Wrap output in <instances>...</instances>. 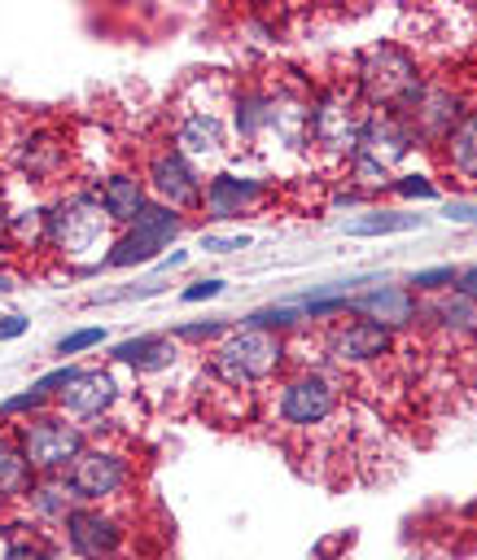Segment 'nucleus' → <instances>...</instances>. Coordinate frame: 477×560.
I'll return each mask as SVG.
<instances>
[{
	"label": "nucleus",
	"instance_id": "obj_1",
	"mask_svg": "<svg viewBox=\"0 0 477 560\" xmlns=\"http://www.w3.org/2000/svg\"><path fill=\"white\" fill-rule=\"evenodd\" d=\"M424 83L429 79L420 74V61L394 39L368 44L354 57V74H350V88L359 92V101L372 114H398V118H407L416 109Z\"/></svg>",
	"mask_w": 477,
	"mask_h": 560
},
{
	"label": "nucleus",
	"instance_id": "obj_2",
	"mask_svg": "<svg viewBox=\"0 0 477 560\" xmlns=\"http://www.w3.org/2000/svg\"><path fill=\"white\" fill-rule=\"evenodd\" d=\"M368 105L350 83H324L306 96V149L333 166H350L359 153L363 127H368Z\"/></svg>",
	"mask_w": 477,
	"mask_h": 560
},
{
	"label": "nucleus",
	"instance_id": "obj_3",
	"mask_svg": "<svg viewBox=\"0 0 477 560\" xmlns=\"http://www.w3.org/2000/svg\"><path fill=\"white\" fill-rule=\"evenodd\" d=\"M284 359H289V341L280 332H267V328H249L241 324L236 332H228L223 341H214L206 350V376L214 385H228V389H254L271 376L284 372Z\"/></svg>",
	"mask_w": 477,
	"mask_h": 560
},
{
	"label": "nucleus",
	"instance_id": "obj_4",
	"mask_svg": "<svg viewBox=\"0 0 477 560\" xmlns=\"http://www.w3.org/2000/svg\"><path fill=\"white\" fill-rule=\"evenodd\" d=\"M109 219L96 201V192L79 188V192H61L48 206V249H57L61 258H88L109 249Z\"/></svg>",
	"mask_w": 477,
	"mask_h": 560
},
{
	"label": "nucleus",
	"instance_id": "obj_5",
	"mask_svg": "<svg viewBox=\"0 0 477 560\" xmlns=\"http://www.w3.org/2000/svg\"><path fill=\"white\" fill-rule=\"evenodd\" d=\"M13 438L26 455V464L35 468V477H61L74 455L88 446V429L66 420L61 411H39L13 424Z\"/></svg>",
	"mask_w": 477,
	"mask_h": 560
},
{
	"label": "nucleus",
	"instance_id": "obj_6",
	"mask_svg": "<svg viewBox=\"0 0 477 560\" xmlns=\"http://www.w3.org/2000/svg\"><path fill=\"white\" fill-rule=\"evenodd\" d=\"M341 407V385L319 368H298L276 381V420L284 429H319Z\"/></svg>",
	"mask_w": 477,
	"mask_h": 560
},
{
	"label": "nucleus",
	"instance_id": "obj_7",
	"mask_svg": "<svg viewBox=\"0 0 477 560\" xmlns=\"http://www.w3.org/2000/svg\"><path fill=\"white\" fill-rule=\"evenodd\" d=\"M61 477L74 490L79 503H105L109 508L131 486V455L109 446V442H88Z\"/></svg>",
	"mask_w": 477,
	"mask_h": 560
},
{
	"label": "nucleus",
	"instance_id": "obj_8",
	"mask_svg": "<svg viewBox=\"0 0 477 560\" xmlns=\"http://www.w3.org/2000/svg\"><path fill=\"white\" fill-rule=\"evenodd\" d=\"M61 534L74 560H118L127 542V525L105 503H74L61 521Z\"/></svg>",
	"mask_w": 477,
	"mask_h": 560
},
{
	"label": "nucleus",
	"instance_id": "obj_9",
	"mask_svg": "<svg viewBox=\"0 0 477 560\" xmlns=\"http://www.w3.org/2000/svg\"><path fill=\"white\" fill-rule=\"evenodd\" d=\"M140 175H144V188H149L153 201H162V206H171V210H179V214H184V210H201L206 179H201V171H197L179 149H171V144L153 149Z\"/></svg>",
	"mask_w": 477,
	"mask_h": 560
},
{
	"label": "nucleus",
	"instance_id": "obj_10",
	"mask_svg": "<svg viewBox=\"0 0 477 560\" xmlns=\"http://www.w3.org/2000/svg\"><path fill=\"white\" fill-rule=\"evenodd\" d=\"M171 149H179L197 171L206 166H219L228 158V118L214 109V105H193V109H179L175 127H171Z\"/></svg>",
	"mask_w": 477,
	"mask_h": 560
},
{
	"label": "nucleus",
	"instance_id": "obj_11",
	"mask_svg": "<svg viewBox=\"0 0 477 560\" xmlns=\"http://www.w3.org/2000/svg\"><path fill=\"white\" fill-rule=\"evenodd\" d=\"M57 402V411L66 416V420H74V424H92V420H101V416H109L114 411V402H118V381L105 372V368H79L74 376H70V385L53 398Z\"/></svg>",
	"mask_w": 477,
	"mask_h": 560
},
{
	"label": "nucleus",
	"instance_id": "obj_12",
	"mask_svg": "<svg viewBox=\"0 0 477 560\" xmlns=\"http://www.w3.org/2000/svg\"><path fill=\"white\" fill-rule=\"evenodd\" d=\"M464 114H468L464 96H459L451 83L429 79V83H424V92H420V101H416V109L407 114V122H411V131H416V144L438 149V144L451 136V127H455Z\"/></svg>",
	"mask_w": 477,
	"mask_h": 560
},
{
	"label": "nucleus",
	"instance_id": "obj_13",
	"mask_svg": "<svg viewBox=\"0 0 477 560\" xmlns=\"http://www.w3.org/2000/svg\"><path fill=\"white\" fill-rule=\"evenodd\" d=\"M324 341H328L333 363L341 368H363V363H381L385 354H394V332L372 319H350V324L341 319L328 328Z\"/></svg>",
	"mask_w": 477,
	"mask_h": 560
},
{
	"label": "nucleus",
	"instance_id": "obj_14",
	"mask_svg": "<svg viewBox=\"0 0 477 560\" xmlns=\"http://www.w3.org/2000/svg\"><path fill=\"white\" fill-rule=\"evenodd\" d=\"M346 315L354 319H372L381 328H407L420 319V298L407 289V284H376L359 298H346Z\"/></svg>",
	"mask_w": 477,
	"mask_h": 560
},
{
	"label": "nucleus",
	"instance_id": "obj_15",
	"mask_svg": "<svg viewBox=\"0 0 477 560\" xmlns=\"http://www.w3.org/2000/svg\"><path fill=\"white\" fill-rule=\"evenodd\" d=\"M267 197V184L263 179H245V175H232V171H214L206 179V192H201V214L206 219H241L249 210H258Z\"/></svg>",
	"mask_w": 477,
	"mask_h": 560
},
{
	"label": "nucleus",
	"instance_id": "obj_16",
	"mask_svg": "<svg viewBox=\"0 0 477 560\" xmlns=\"http://www.w3.org/2000/svg\"><path fill=\"white\" fill-rule=\"evenodd\" d=\"M411 149H416V131H411L407 118H398V114H368V127H363V140H359L363 158H372L376 166L394 171Z\"/></svg>",
	"mask_w": 477,
	"mask_h": 560
},
{
	"label": "nucleus",
	"instance_id": "obj_17",
	"mask_svg": "<svg viewBox=\"0 0 477 560\" xmlns=\"http://www.w3.org/2000/svg\"><path fill=\"white\" fill-rule=\"evenodd\" d=\"M96 201H101V210H105V219H109L114 228H131V223L144 214V206H149L153 197H149L140 171H109V175L96 184Z\"/></svg>",
	"mask_w": 477,
	"mask_h": 560
},
{
	"label": "nucleus",
	"instance_id": "obj_18",
	"mask_svg": "<svg viewBox=\"0 0 477 560\" xmlns=\"http://www.w3.org/2000/svg\"><path fill=\"white\" fill-rule=\"evenodd\" d=\"M438 166L446 171V179H455L464 188H477V105L438 144Z\"/></svg>",
	"mask_w": 477,
	"mask_h": 560
},
{
	"label": "nucleus",
	"instance_id": "obj_19",
	"mask_svg": "<svg viewBox=\"0 0 477 560\" xmlns=\"http://www.w3.org/2000/svg\"><path fill=\"white\" fill-rule=\"evenodd\" d=\"M70 162V144H61L57 136L48 131H31L22 136L18 153H13V166L26 175V179H39V184H53Z\"/></svg>",
	"mask_w": 477,
	"mask_h": 560
},
{
	"label": "nucleus",
	"instance_id": "obj_20",
	"mask_svg": "<svg viewBox=\"0 0 477 560\" xmlns=\"http://www.w3.org/2000/svg\"><path fill=\"white\" fill-rule=\"evenodd\" d=\"M109 354H114V363H127L136 372H162V368H175L179 341L175 337H162V332H140V337L118 341Z\"/></svg>",
	"mask_w": 477,
	"mask_h": 560
},
{
	"label": "nucleus",
	"instance_id": "obj_21",
	"mask_svg": "<svg viewBox=\"0 0 477 560\" xmlns=\"http://www.w3.org/2000/svg\"><path fill=\"white\" fill-rule=\"evenodd\" d=\"M35 486V468L26 464L13 429H0V494L4 499H26Z\"/></svg>",
	"mask_w": 477,
	"mask_h": 560
},
{
	"label": "nucleus",
	"instance_id": "obj_22",
	"mask_svg": "<svg viewBox=\"0 0 477 560\" xmlns=\"http://www.w3.org/2000/svg\"><path fill=\"white\" fill-rule=\"evenodd\" d=\"M179 228H184L179 210H171V206H162V201H149V206H144V214H140L131 228H123V232H136V236H140V241H149L153 249H166V245L179 236Z\"/></svg>",
	"mask_w": 477,
	"mask_h": 560
},
{
	"label": "nucleus",
	"instance_id": "obj_23",
	"mask_svg": "<svg viewBox=\"0 0 477 560\" xmlns=\"http://www.w3.org/2000/svg\"><path fill=\"white\" fill-rule=\"evenodd\" d=\"M429 315H433L438 328L451 332V337H477V302L464 298V293H455V289H451L442 302H433Z\"/></svg>",
	"mask_w": 477,
	"mask_h": 560
},
{
	"label": "nucleus",
	"instance_id": "obj_24",
	"mask_svg": "<svg viewBox=\"0 0 477 560\" xmlns=\"http://www.w3.org/2000/svg\"><path fill=\"white\" fill-rule=\"evenodd\" d=\"M26 499H31V508H35L39 516H48V521H57V525H61L66 512L79 503L74 490L66 486V477H35V486H31Z\"/></svg>",
	"mask_w": 477,
	"mask_h": 560
},
{
	"label": "nucleus",
	"instance_id": "obj_25",
	"mask_svg": "<svg viewBox=\"0 0 477 560\" xmlns=\"http://www.w3.org/2000/svg\"><path fill=\"white\" fill-rule=\"evenodd\" d=\"M420 214H403V210H368L359 219L346 223V236H394V232H411L420 228Z\"/></svg>",
	"mask_w": 477,
	"mask_h": 560
},
{
	"label": "nucleus",
	"instance_id": "obj_26",
	"mask_svg": "<svg viewBox=\"0 0 477 560\" xmlns=\"http://www.w3.org/2000/svg\"><path fill=\"white\" fill-rule=\"evenodd\" d=\"M4 232H9V241H18L22 249H39V245H48V210H18V214H9L4 219Z\"/></svg>",
	"mask_w": 477,
	"mask_h": 560
},
{
	"label": "nucleus",
	"instance_id": "obj_27",
	"mask_svg": "<svg viewBox=\"0 0 477 560\" xmlns=\"http://www.w3.org/2000/svg\"><path fill=\"white\" fill-rule=\"evenodd\" d=\"M153 258H158V249L149 241H140L136 232H123V236H114V245L105 254V267H140V262H153Z\"/></svg>",
	"mask_w": 477,
	"mask_h": 560
},
{
	"label": "nucleus",
	"instance_id": "obj_28",
	"mask_svg": "<svg viewBox=\"0 0 477 560\" xmlns=\"http://www.w3.org/2000/svg\"><path fill=\"white\" fill-rule=\"evenodd\" d=\"M455 271L459 267H451V262H442V267H420V271H411V280H407V289L420 298V293H451L455 289Z\"/></svg>",
	"mask_w": 477,
	"mask_h": 560
},
{
	"label": "nucleus",
	"instance_id": "obj_29",
	"mask_svg": "<svg viewBox=\"0 0 477 560\" xmlns=\"http://www.w3.org/2000/svg\"><path fill=\"white\" fill-rule=\"evenodd\" d=\"M302 319H306L302 306H263V311L245 315L249 328H267V332H284V328H293V324H302Z\"/></svg>",
	"mask_w": 477,
	"mask_h": 560
},
{
	"label": "nucleus",
	"instance_id": "obj_30",
	"mask_svg": "<svg viewBox=\"0 0 477 560\" xmlns=\"http://www.w3.org/2000/svg\"><path fill=\"white\" fill-rule=\"evenodd\" d=\"M48 402H53V398H48L44 389H35V385H31L26 394H13V398H4L0 416H4V420H9V416H39Z\"/></svg>",
	"mask_w": 477,
	"mask_h": 560
},
{
	"label": "nucleus",
	"instance_id": "obj_31",
	"mask_svg": "<svg viewBox=\"0 0 477 560\" xmlns=\"http://www.w3.org/2000/svg\"><path fill=\"white\" fill-rule=\"evenodd\" d=\"M389 188H394L398 197H420V201L438 197V184H433L429 175H394V179H389Z\"/></svg>",
	"mask_w": 477,
	"mask_h": 560
},
{
	"label": "nucleus",
	"instance_id": "obj_32",
	"mask_svg": "<svg viewBox=\"0 0 477 560\" xmlns=\"http://www.w3.org/2000/svg\"><path fill=\"white\" fill-rule=\"evenodd\" d=\"M101 341H105V328H79V332H70V337L57 341V354H79V350H92Z\"/></svg>",
	"mask_w": 477,
	"mask_h": 560
},
{
	"label": "nucleus",
	"instance_id": "obj_33",
	"mask_svg": "<svg viewBox=\"0 0 477 560\" xmlns=\"http://www.w3.org/2000/svg\"><path fill=\"white\" fill-rule=\"evenodd\" d=\"M223 319H210V324H184V328H175V341H214V337H223Z\"/></svg>",
	"mask_w": 477,
	"mask_h": 560
},
{
	"label": "nucleus",
	"instance_id": "obj_34",
	"mask_svg": "<svg viewBox=\"0 0 477 560\" xmlns=\"http://www.w3.org/2000/svg\"><path fill=\"white\" fill-rule=\"evenodd\" d=\"M302 315H306V319H333V315H346V293H341V298H315V302L302 306Z\"/></svg>",
	"mask_w": 477,
	"mask_h": 560
},
{
	"label": "nucleus",
	"instance_id": "obj_35",
	"mask_svg": "<svg viewBox=\"0 0 477 560\" xmlns=\"http://www.w3.org/2000/svg\"><path fill=\"white\" fill-rule=\"evenodd\" d=\"M74 372H79V368H70V363H66V368H53V372H44V376L35 381V389H44L48 398H57V394L70 385V376H74Z\"/></svg>",
	"mask_w": 477,
	"mask_h": 560
},
{
	"label": "nucleus",
	"instance_id": "obj_36",
	"mask_svg": "<svg viewBox=\"0 0 477 560\" xmlns=\"http://www.w3.org/2000/svg\"><path fill=\"white\" fill-rule=\"evenodd\" d=\"M219 293H223V280L206 276V280H193V284H188L179 298H184V302H206V298H219Z\"/></svg>",
	"mask_w": 477,
	"mask_h": 560
},
{
	"label": "nucleus",
	"instance_id": "obj_37",
	"mask_svg": "<svg viewBox=\"0 0 477 560\" xmlns=\"http://www.w3.org/2000/svg\"><path fill=\"white\" fill-rule=\"evenodd\" d=\"M249 245V236L241 232V236H201V249H210V254H232V249H245Z\"/></svg>",
	"mask_w": 477,
	"mask_h": 560
},
{
	"label": "nucleus",
	"instance_id": "obj_38",
	"mask_svg": "<svg viewBox=\"0 0 477 560\" xmlns=\"http://www.w3.org/2000/svg\"><path fill=\"white\" fill-rule=\"evenodd\" d=\"M0 560H48V551L39 542H9L0 551Z\"/></svg>",
	"mask_w": 477,
	"mask_h": 560
},
{
	"label": "nucleus",
	"instance_id": "obj_39",
	"mask_svg": "<svg viewBox=\"0 0 477 560\" xmlns=\"http://www.w3.org/2000/svg\"><path fill=\"white\" fill-rule=\"evenodd\" d=\"M442 214L455 219V223H477V201H446Z\"/></svg>",
	"mask_w": 477,
	"mask_h": 560
},
{
	"label": "nucleus",
	"instance_id": "obj_40",
	"mask_svg": "<svg viewBox=\"0 0 477 560\" xmlns=\"http://www.w3.org/2000/svg\"><path fill=\"white\" fill-rule=\"evenodd\" d=\"M455 293H464V298L477 302V267H459L455 271Z\"/></svg>",
	"mask_w": 477,
	"mask_h": 560
},
{
	"label": "nucleus",
	"instance_id": "obj_41",
	"mask_svg": "<svg viewBox=\"0 0 477 560\" xmlns=\"http://www.w3.org/2000/svg\"><path fill=\"white\" fill-rule=\"evenodd\" d=\"M26 332V315H0V341H13Z\"/></svg>",
	"mask_w": 477,
	"mask_h": 560
},
{
	"label": "nucleus",
	"instance_id": "obj_42",
	"mask_svg": "<svg viewBox=\"0 0 477 560\" xmlns=\"http://www.w3.org/2000/svg\"><path fill=\"white\" fill-rule=\"evenodd\" d=\"M179 262H184V249H175V254L162 258V267H179Z\"/></svg>",
	"mask_w": 477,
	"mask_h": 560
},
{
	"label": "nucleus",
	"instance_id": "obj_43",
	"mask_svg": "<svg viewBox=\"0 0 477 560\" xmlns=\"http://www.w3.org/2000/svg\"><path fill=\"white\" fill-rule=\"evenodd\" d=\"M4 503H9V499H4V494H0V512H4Z\"/></svg>",
	"mask_w": 477,
	"mask_h": 560
},
{
	"label": "nucleus",
	"instance_id": "obj_44",
	"mask_svg": "<svg viewBox=\"0 0 477 560\" xmlns=\"http://www.w3.org/2000/svg\"><path fill=\"white\" fill-rule=\"evenodd\" d=\"M70 560H74V556H70Z\"/></svg>",
	"mask_w": 477,
	"mask_h": 560
}]
</instances>
